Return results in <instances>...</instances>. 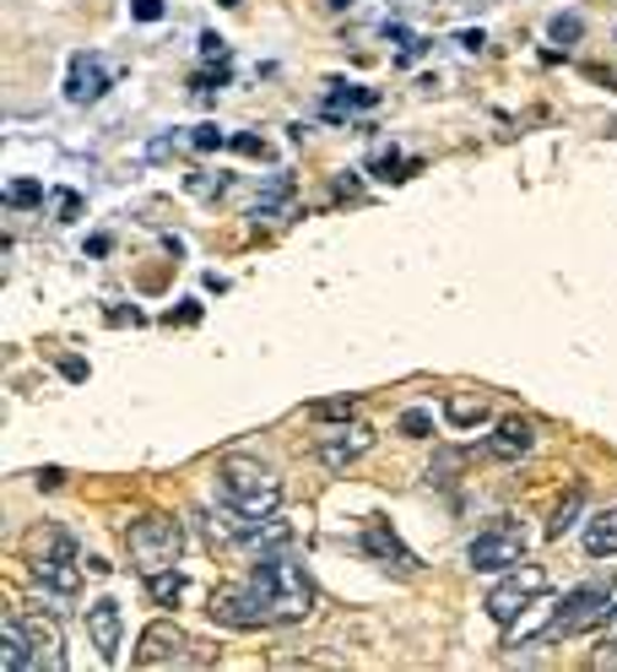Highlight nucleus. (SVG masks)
Segmentation results:
<instances>
[{
    "mask_svg": "<svg viewBox=\"0 0 617 672\" xmlns=\"http://www.w3.org/2000/svg\"><path fill=\"white\" fill-rule=\"evenodd\" d=\"M120 629H125V613L115 597H98V603H87V640L98 646V657L115 668L120 662Z\"/></svg>",
    "mask_w": 617,
    "mask_h": 672,
    "instance_id": "nucleus-15",
    "label": "nucleus"
},
{
    "mask_svg": "<svg viewBox=\"0 0 617 672\" xmlns=\"http://www.w3.org/2000/svg\"><path fill=\"white\" fill-rule=\"evenodd\" d=\"M109 87H115V71L104 66L98 55H71V71H65V98H71L76 109L98 104Z\"/></svg>",
    "mask_w": 617,
    "mask_h": 672,
    "instance_id": "nucleus-14",
    "label": "nucleus"
},
{
    "mask_svg": "<svg viewBox=\"0 0 617 672\" xmlns=\"http://www.w3.org/2000/svg\"><path fill=\"white\" fill-rule=\"evenodd\" d=\"M418 163H401V152L396 147H385V152H374V163H369V174L374 180H407Z\"/></svg>",
    "mask_w": 617,
    "mask_h": 672,
    "instance_id": "nucleus-25",
    "label": "nucleus"
},
{
    "mask_svg": "<svg viewBox=\"0 0 617 672\" xmlns=\"http://www.w3.org/2000/svg\"><path fill=\"white\" fill-rule=\"evenodd\" d=\"M542 592H548V570H542V564H515V570L498 581L494 592H488V603H483V607H488V618L504 629V624H515L526 607L537 603Z\"/></svg>",
    "mask_w": 617,
    "mask_h": 672,
    "instance_id": "nucleus-7",
    "label": "nucleus"
},
{
    "mask_svg": "<svg viewBox=\"0 0 617 672\" xmlns=\"http://www.w3.org/2000/svg\"><path fill=\"white\" fill-rule=\"evenodd\" d=\"M353 397H325V402H314L308 407V418H314V423H347V418H353Z\"/></svg>",
    "mask_w": 617,
    "mask_h": 672,
    "instance_id": "nucleus-26",
    "label": "nucleus"
},
{
    "mask_svg": "<svg viewBox=\"0 0 617 672\" xmlns=\"http://www.w3.org/2000/svg\"><path fill=\"white\" fill-rule=\"evenodd\" d=\"M228 538L245 553H282L293 542V521L282 510L277 516H228Z\"/></svg>",
    "mask_w": 617,
    "mask_h": 672,
    "instance_id": "nucleus-9",
    "label": "nucleus"
},
{
    "mask_svg": "<svg viewBox=\"0 0 617 672\" xmlns=\"http://www.w3.org/2000/svg\"><path fill=\"white\" fill-rule=\"evenodd\" d=\"M6 206H17V212L22 206H44V185L39 180H11L6 185Z\"/></svg>",
    "mask_w": 617,
    "mask_h": 672,
    "instance_id": "nucleus-27",
    "label": "nucleus"
},
{
    "mask_svg": "<svg viewBox=\"0 0 617 672\" xmlns=\"http://www.w3.org/2000/svg\"><path fill=\"white\" fill-rule=\"evenodd\" d=\"M331 6H336V11H347V6H353V0H331Z\"/></svg>",
    "mask_w": 617,
    "mask_h": 672,
    "instance_id": "nucleus-42",
    "label": "nucleus"
},
{
    "mask_svg": "<svg viewBox=\"0 0 617 672\" xmlns=\"http://www.w3.org/2000/svg\"><path fill=\"white\" fill-rule=\"evenodd\" d=\"M374 434L369 423H347V429H336V434H325L320 445H314V456H320V467H331V472H347L358 456H369L374 451Z\"/></svg>",
    "mask_w": 617,
    "mask_h": 672,
    "instance_id": "nucleus-13",
    "label": "nucleus"
},
{
    "mask_svg": "<svg viewBox=\"0 0 617 672\" xmlns=\"http://www.w3.org/2000/svg\"><path fill=\"white\" fill-rule=\"evenodd\" d=\"M163 11H169L163 0H130V17H136V22H158Z\"/></svg>",
    "mask_w": 617,
    "mask_h": 672,
    "instance_id": "nucleus-32",
    "label": "nucleus"
},
{
    "mask_svg": "<svg viewBox=\"0 0 617 672\" xmlns=\"http://www.w3.org/2000/svg\"><path fill=\"white\" fill-rule=\"evenodd\" d=\"M109 250H115V239H109V234H93V239H87V256H93V261H98V256H109Z\"/></svg>",
    "mask_w": 617,
    "mask_h": 672,
    "instance_id": "nucleus-39",
    "label": "nucleus"
},
{
    "mask_svg": "<svg viewBox=\"0 0 617 672\" xmlns=\"http://www.w3.org/2000/svg\"><path fill=\"white\" fill-rule=\"evenodd\" d=\"M33 575L55 592V597H76L82 592V548L65 527H44L33 538Z\"/></svg>",
    "mask_w": 617,
    "mask_h": 672,
    "instance_id": "nucleus-5",
    "label": "nucleus"
},
{
    "mask_svg": "<svg viewBox=\"0 0 617 672\" xmlns=\"http://www.w3.org/2000/svg\"><path fill=\"white\" fill-rule=\"evenodd\" d=\"M174 321H180V326H195V321H201V304H180V310H169V326H174Z\"/></svg>",
    "mask_w": 617,
    "mask_h": 672,
    "instance_id": "nucleus-37",
    "label": "nucleus"
},
{
    "mask_svg": "<svg viewBox=\"0 0 617 672\" xmlns=\"http://www.w3.org/2000/svg\"><path fill=\"white\" fill-rule=\"evenodd\" d=\"M461 50H466V55H483V50H488V33H483V28H466V33H461Z\"/></svg>",
    "mask_w": 617,
    "mask_h": 672,
    "instance_id": "nucleus-36",
    "label": "nucleus"
},
{
    "mask_svg": "<svg viewBox=\"0 0 617 672\" xmlns=\"http://www.w3.org/2000/svg\"><path fill=\"white\" fill-rule=\"evenodd\" d=\"M580 510H585V488H569V499L558 505V510H553V521H548V538H563V532H574Z\"/></svg>",
    "mask_w": 617,
    "mask_h": 672,
    "instance_id": "nucleus-24",
    "label": "nucleus"
},
{
    "mask_svg": "<svg viewBox=\"0 0 617 672\" xmlns=\"http://www.w3.org/2000/svg\"><path fill=\"white\" fill-rule=\"evenodd\" d=\"M190 147H195V152H217V147H223V131H217V126H195V131H190Z\"/></svg>",
    "mask_w": 617,
    "mask_h": 672,
    "instance_id": "nucleus-31",
    "label": "nucleus"
},
{
    "mask_svg": "<svg viewBox=\"0 0 617 672\" xmlns=\"http://www.w3.org/2000/svg\"><path fill=\"white\" fill-rule=\"evenodd\" d=\"M526 527L520 521H509V516H498V521H488L477 538H472V548H466V564L472 570H483V575H498V570H515L520 559H526Z\"/></svg>",
    "mask_w": 617,
    "mask_h": 672,
    "instance_id": "nucleus-6",
    "label": "nucleus"
},
{
    "mask_svg": "<svg viewBox=\"0 0 617 672\" xmlns=\"http://www.w3.org/2000/svg\"><path fill=\"white\" fill-rule=\"evenodd\" d=\"M585 553H591V559H613L617 553V505L602 510V516H591V527H585Z\"/></svg>",
    "mask_w": 617,
    "mask_h": 672,
    "instance_id": "nucleus-22",
    "label": "nucleus"
},
{
    "mask_svg": "<svg viewBox=\"0 0 617 672\" xmlns=\"http://www.w3.org/2000/svg\"><path fill=\"white\" fill-rule=\"evenodd\" d=\"M0 668L28 672V640H22V618H17V607H11L6 624H0Z\"/></svg>",
    "mask_w": 617,
    "mask_h": 672,
    "instance_id": "nucleus-21",
    "label": "nucleus"
},
{
    "mask_svg": "<svg viewBox=\"0 0 617 672\" xmlns=\"http://www.w3.org/2000/svg\"><path fill=\"white\" fill-rule=\"evenodd\" d=\"M558 603H563V597H548V592H542V597L526 607L515 624H504V646H537V640H542V629L558 618Z\"/></svg>",
    "mask_w": 617,
    "mask_h": 672,
    "instance_id": "nucleus-16",
    "label": "nucleus"
},
{
    "mask_svg": "<svg viewBox=\"0 0 617 672\" xmlns=\"http://www.w3.org/2000/svg\"><path fill=\"white\" fill-rule=\"evenodd\" d=\"M234 152H245V158H266V141L255 131H245V136H234Z\"/></svg>",
    "mask_w": 617,
    "mask_h": 672,
    "instance_id": "nucleus-35",
    "label": "nucleus"
},
{
    "mask_svg": "<svg viewBox=\"0 0 617 672\" xmlns=\"http://www.w3.org/2000/svg\"><path fill=\"white\" fill-rule=\"evenodd\" d=\"M596 668H617V640H607V646L596 651Z\"/></svg>",
    "mask_w": 617,
    "mask_h": 672,
    "instance_id": "nucleus-40",
    "label": "nucleus"
},
{
    "mask_svg": "<svg viewBox=\"0 0 617 672\" xmlns=\"http://www.w3.org/2000/svg\"><path fill=\"white\" fill-rule=\"evenodd\" d=\"M190 646H195V640H190L180 624L158 618V624H147V629H141L136 668H195V662H206V657H195Z\"/></svg>",
    "mask_w": 617,
    "mask_h": 672,
    "instance_id": "nucleus-8",
    "label": "nucleus"
},
{
    "mask_svg": "<svg viewBox=\"0 0 617 672\" xmlns=\"http://www.w3.org/2000/svg\"><path fill=\"white\" fill-rule=\"evenodd\" d=\"M364 553H369L379 570L401 575V581H412V575L423 570V559H418V553H412L407 542L390 532V521H369V527H364Z\"/></svg>",
    "mask_w": 617,
    "mask_h": 672,
    "instance_id": "nucleus-11",
    "label": "nucleus"
},
{
    "mask_svg": "<svg viewBox=\"0 0 617 672\" xmlns=\"http://www.w3.org/2000/svg\"><path fill=\"white\" fill-rule=\"evenodd\" d=\"M249 586L260 592V603H266V613H271V629L304 624L308 613H314V581L304 575L299 559H288V548H282V553H260Z\"/></svg>",
    "mask_w": 617,
    "mask_h": 672,
    "instance_id": "nucleus-1",
    "label": "nucleus"
},
{
    "mask_svg": "<svg viewBox=\"0 0 617 672\" xmlns=\"http://www.w3.org/2000/svg\"><path fill=\"white\" fill-rule=\"evenodd\" d=\"M141 586H147V597H152V603H158V607H174V603H180V597H185V575H180V570H163V575H147Z\"/></svg>",
    "mask_w": 617,
    "mask_h": 672,
    "instance_id": "nucleus-23",
    "label": "nucleus"
},
{
    "mask_svg": "<svg viewBox=\"0 0 617 672\" xmlns=\"http://www.w3.org/2000/svg\"><path fill=\"white\" fill-rule=\"evenodd\" d=\"M130 548V570L147 581V575H163V570H180V553H185V527L174 516H141L130 521L125 532Z\"/></svg>",
    "mask_w": 617,
    "mask_h": 672,
    "instance_id": "nucleus-4",
    "label": "nucleus"
},
{
    "mask_svg": "<svg viewBox=\"0 0 617 672\" xmlns=\"http://www.w3.org/2000/svg\"><path fill=\"white\" fill-rule=\"evenodd\" d=\"M169 152H174V136H158V141H152V147H147V158H152V163H163V158H169Z\"/></svg>",
    "mask_w": 617,
    "mask_h": 672,
    "instance_id": "nucleus-38",
    "label": "nucleus"
},
{
    "mask_svg": "<svg viewBox=\"0 0 617 672\" xmlns=\"http://www.w3.org/2000/svg\"><path fill=\"white\" fill-rule=\"evenodd\" d=\"M228 185H234V174H190L185 180L190 196H223Z\"/></svg>",
    "mask_w": 617,
    "mask_h": 672,
    "instance_id": "nucleus-28",
    "label": "nucleus"
},
{
    "mask_svg": "<svg viewBox=\"0 0 617 672\" xmlns=\"http://www.w3.org/2000/svg\"><path fill=\"white\" fill-rule=\"evenodd\" d=\"M444 423H450V429H461V434H472V429H483V423H488V397H472V391H455V397L444 402Z\"/></svg>",
    "mask_w": 617,
    "mask_h": 672,
    "instance_id": "nucleus-19",
    "label": "nucleus"
},
{
    "mask_svg": "<svg viewBox=\"0 0 617 672\" xmlns=\"http://www.w3.org/2000/svg\"><path fill=\"white\" fill-rule=\"evenodd\" d=\"M217 6H239V0H217Z\"/></svg>",
    "mask_w": 617,
    "mask_h": 672,
    "instance_id": "nucleus-43",
    "label": "nucleus"
},
{
    "mask_svg": "<svg viewBox=\"0 0 617 672\" xmlns=\"http://www.w3.org/2000/svg\"><path fill=\"white\" fill-rule=\"evenodd\" d=\"M76 212H82V196H76V191H55V217H61V223H71Z\"/></svg>",
    "mask_w": 617,
    "mask_h": 672,
    "instance_id": "nucleus-33",
    "label": "nucleus"
},
{
    "mask_svg": "<svg viewBox=\"0 0 617 672\" xmlns=\"http://www.w3.org/2000/svg\"><path fill=\"white\" fill-rule=\"evenodd\" d=\"M293 191H299V180L282 169V174H271L266 185H260V196H255V217H282L288 206H293Z\"/></svg>",
    "mask_w": 617,
    "mask_h": 672,
    "instance_id": "nucleus-20",
    "label": "nucleus"
},
{
    "mask_svg": "<svg viewBox=\"0 0 617 672\" xmlns=\"http://www.w3.org/2000/svg\"><path fill=\"white\" fill-rule=\"evenodd\" d=\"M364 109H379V93H374V87H353V82H336V87L325 93V109H320V115H325L331 126H347V120L364 115Z\"/></svg>",
    "mask_w": 617,
    "mask_h": 672,
    "instance_id": "nucleus-17",
    "label": "nucleus"
},
{
    "mask_svg": "<svg viewBox=\"0 0 617 672\" xmlns=\"http://www.w3.org/2000/svg\"><path fill=\"white\" fill-rule=\"evenodd\" d=\"M531 440H537V429H531L526 418H504L494 434H488V456H494V462H520V456L531 451Z\"/></svg>",
    "mask_w": 617,
    "mask_h": 672,
    "instance_id": "nucleus-18",
    "label": "nucleus"
},
{
    "mask_svg": "<svg viewBox=\"0 0 617 672\" xmlns=\"http://www.w3.org/2000/svg\"><path fill=\"white\" fill-rule=\"evenodd\" d=\"M61 369H65V380H82V375H87V364H82V358H65Z\"/></svg>",
    "mask_w": 617,
    "mask_h": 672,
    "instance_id": "nucleus-41",
    "label": "nucleus"
},
{
    "mask_svg": "<svg viewBox=\"0 0 617 672\" xmlns=\"http://www.w3.org/2000/svg\"><path fill=\"white\" fill-rule=\"evenodd\" d=\"M613 618H617V575L613 581H585V586H574V592L558 603V618L542 629L537 646H558V640L591 635V629H602V624H613Z\"/></svg>",
    "mask_w": 617,
    "mask_h": 672,
    "instance_id": "nucleus-3",
    "label": "nucleus"
},
{
    "mask_svg": "<svg viewBox=\"0 0 617 672\" xmlns=\"http://www.w3.org/2000/svg\"><path fill=\"white\" fill-rule=\"evenodd\" d=\"M217 499H223L228 516H277L282 510V483H277V472H266L260 462L228 456L217 467Z\"/></svg>",
    "mask_w": 617,
    "mask_h": 672,
    "instance_id": "nucleus-2",
    "label": "nucleus"
},
{
    "mask_svg": "<svg viewBox=\"0 0 617 672\" xmlns=\"http://www.w3.org/2000/svg\"><path fill=\"white\" fill-rule=\"evenodd\" d=\"M548 33H553L563 50H574V44H580V33H585V17H574V11H569V17H553V28H548Z\"/></svg>",
    "mask_w": 617,
    "mask_h": 672,
    "instance_id": "nucleus-29",
    "label": "nucleus"
},
{
    "mask_svg": "<svg viewBox=\"0 0 617 672\" xmlns=\"http://www.w3.org/2000/svg\"><path fill=\"white\" fill-rule=\"evenodd\" d=\"M212 618L223 624V629H271V613L260 603V592L255 586H234V592H223V597H212Z\"/></svg>",
    "mask_w": 617,
    "mask_h": 672,
    "instance_id": "nucleus-12",
    "label": "nucleus"
},
{
    "mask_svg": "<svg viewBox=\"0 0 617 672\" xmlns=\"http://www.w3.org/2000/svg\"><path fill=\"white\" fill-rule=\"evenodd\" d=\"M401 434L429 440V434H433V412H429V407H407V412H401Z\"/></svg>",
    "mask_w": 617,
    "mask_h": 672,
    "instance_id": "nucleus-30",
    "label": "nucleus"
},
{
    "mask_svg": "<svg viewBox=\"0 0 617 672\" xmlns=\"http://www.w3.org/2000/svg\"><path fill=\"white\" fill-rule=\"evenodd\" d=\"M201 55H206V61H217V66H223V61H228V44H223V39H217V33H201Z\"/></svg>",
    "mask_w": 617,
    "mask_h": 672,
    "instance_id": "nucleus-34",
    "label": "nucleus"
},
{
    "mask_svg": "<svg viewBox=\"0 0 617 672\" xmlns=\"http://www.w3.org/2000/svg\"><path fill=\"white\" fill-rule=\"evenodd\" d=\"M17 618H22V640H28V672H61L65 668V646H61V629H55V618H44V613H33V607H17Z\"/></svg>",
    "mask_w": 617,
    "mask_h": 672,
    "instance_id": "nucleus-10",
    "label": "nucleus"
}]
</instances>
